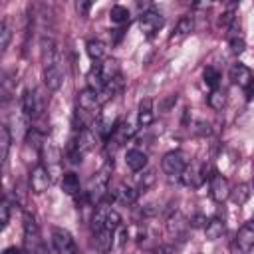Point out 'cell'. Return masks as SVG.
Listing matches in <instances>:
<instances>
[{"instance_id":"1","label":"cell","mask_w":254,"mask_h":254,"mask_svg":"<svg viewBox=\"0 0 254 254\" xmlns=\"http://www.w3.org/2000/svg\"><path fill=\"white\" fill-rule=\"evenodd\" d=\"M93 145H95V135H93L89 129H79V131L69 139L67 149H65L69 163H81V157H83L87 151H91Z\"/></svg>"},{"instance_id":"2","label":"cell","mask_w":254,"mask_h":254,"mask_svg":"<svg viewBox=\"0 0 254 254\" xmlns=\"http://www.w3.org/2000/svg\"><path fill=\"white\" fill-rule=\"evenodd\" d=\"M119 226H121V216H119V212L113 210L111 206L99 202L97 208H95V212H93V218H91V228H93V232H97V230H111V232H115Z\"/></svg>"},{"instance_id":"3","label":"cell","mask_w":254,"mask_h":254,"mask_svg":"<svg viewBox=\"0 0 254 254\" xmlns=\"http://www.w3.org/2000/svg\"><path fill=\"white\" fill-rule=\"evenodd\" d=\"M113 169V163H105V167L95 175L91 177L89 185H87V190H85V196H87V202H101V198L107 194V185H109V173Z\"/></svg>"},{"instance_id":"4","label":"cell","mask_w":254,"mask_h":254,"mask_svg":"<svg viewBox=\"0 0 254 254\" xmlns=\"http://www.w3.org/2000/svg\"><path fill=\"white\" fill-rule=\"evenodd\" d=\"M187 167H189V165H187V157H185V153H181V151H169V153L163 157V161H161V169H163L169 177H181Z\"/></svg>"},{"instance_id":"5","label":"cell","mask_w":254,"mask_h":254,"mask_svg":"<svg viewBox=\"0 0 254 254\" xmlns=\"http://www.w3.org/2000/svg\"><path fill=\"white\" fill-rule=\"evenodd\" d=\"M99 107H101V99L99 93L91 87H85L77 93V109L85 111V113H93L99 117Z\"/></svg>"},{"instance_id":"6","label":"cell","mask_w":254,"mask_h":254,"mask_svg":"<svg viewBox=\"0 0 254 254\" xmlns=\"http://www.w3.org/2000/svg\"><path fill=\"white\" fill-rule=\"evenodd\" d=\"M52 244L58 254H75V240L65 228H52Z\"/></svg>"},{"instance_id":"7","label":"cell","mask_w":254,"mask_h":254,"mask_svg":"<svg viewBox=\"0 0 254 254\" xmlns=\"http://www.w3.org/2000/svg\"><path fill=\"white\" fill-rule=\"evenodd\" d=\"M24 244H26V248L34 254L36 250H38V246L42 244V240H40V230H38V222H36V218L32 216V214H24Z\"/></svg>"},{"instance_id":"8","label":"cell","mask_w":254,"mask_h":254,"mask_svg":"<svg viewBox=\"0 0 254 254\" xmlns=\"http://www.w3.org/2000/svg\"><path fill=\"white\" fill-rule=\"evenodd\" d=\"M52 185V177H50V171L44 167V165H38L32 169L30 173V189L36 192V194H42L48 190V187Z\"/></svg>"},{"instance_id":"9","label":"cell","mask_w":254,"mask_h":254,"mask_svg":"<svg viewBox=\"0 0 254 254\" xmlns=\"http://www.w3.org/2000/svg\"><path fill=\"white\" fill-rule=\"evenodd\" d=\"M163 16L159 14V12H155V10H147V12H143L141 14V20H139V26H141V32L147 36V38H151V36H155L161 28H163Z\"/></svg>"},{"instance_id":"10","label":"cell","mask_w":254,"mask_h":254,"mask_svg":"<svg viewBox=\"0 0 254 254\" xmlns=\"http://www.w3.org/2000/svg\"><path fill=\"white\" fill-rule=\"evenodd\" d=\"M40 54H42V64H44V69H50V67H56L60 65V56H58V48H56V42L52 38H42L40 40Z\"/></svg>"},{"instance_id":"11","label":"cell","mask_w":254,"mask_h":254,"mask_svg":"<svg viewBox=\"0 0 254 254\" xmlns=\"http://www.w3.org/2000/svg\"><path fill=\"white\" fill-rule=\"evenodd\" d=\"M189 226H190V224H189V220H187L181 212L171 214V216H169V220H167V224H165L167 234H169L173 240H183V238L187 236Z\"/></svg>"},{"instance_id":"12","label":"cell","mask_w":254,"mask_h":254,"mask_svg":"<svg viewBox=\"0 0 254 254\" xmlns=\"http://www.w3.org/2000/svg\"><path fill=\"white\" fill-rule=\"evenodd\" d=\"M230 190H232V189H230L226 177H222V175H218V173H214V175L210 177V196H212V200L224 202L226 198H230Z\"/></svg>"},{"instance_id":"13","label":"cell","mask_w":254,"mask_h":254,"mask_svg":"<svg viewBox=\"0 0 254 254\" xmlns=\"http://www.w3.org/2000/svg\"><path fill=\"white\" fill-rule=\"evenodd\" d=\"M236 248L242 252V254H248L254 250V222H246L238 234H236Z\"/></svg>"},{"instance_id":"14","label":"cell","mask_w":254,"mask_h":254,"mask_svg":"<svg viewBox=\"0 0 254 254\" xmlns=\"http://www.w3.org/2000/svg\"><path fill=\"white\" fill-rule=\"evenodd\" d=\"M133 127L127 123V121H119L117 123V127H115V131H113V135L107 139V149L109 151H115L117 147H121L131 135H133Z\"/></svg>"},{"instance_id":"15","label":"cell","mask_w":254,"mask_h":254,"mask_svg":"<svg viewBox=\"0 0 254 254\" xmlns=\"http://www.w3.org/2000/svg\"><path fill=\"white\" fill-rule=\"evenodd\" d=\"M22 111L28 119H34L42 113V103L38 101V93L32 89H26L22 95Z\"/></svg>"},{"instance_id":"16","label":"cell","mask_w":254,"mask_h":254,"mask_svg":"<svg viewBox=\"0 0 254 254\" xmlns=\"http://www.w3.org/2000/svg\"><path fill=\"white\" fill-rule=\"evenodd\" d=\"M204 179H206V175H204V169L202 167H187L185 171H183V175H181V181H183V185H187V187H192V189H196V187H200L202 183H204Z\"/></svg>"},{"instance_id":"17","label":"cell","mask_w":254,"mask_h":254,"mask_svg":"<svg viewBox=\"0 0 254 254\" xmlns=\"http://www.w3.org/2000/svg\"><path fill=\"white\" fill-rule=\"evenodd\" d=\"M230 79H232L234 85H240V87L244 89V87H248V83L254 79V75H252V71H250L244 64H234V65L230 67Z\"/></svg>"},{"instance_id":"18","label":"cell","mask_w":254,"mask_h":254,"mask_svg":"<svg viewBox=\"0 0 254 254\" xmlns=\"http://www.w3.org/2000/svg\"><path fill=\"white\" fill-rule=\"evenodd\" d=\"M125 163L133 173H139L147 167V155L139 149H129L127 155H125Z\"/></svg>"},{"instance_id":"19","label":"cell","mask_w":254,"mask_h":254,"mask_svg":"<svg viewBox=\"0 0 254 254\" xmlns=\"http://www.w3.org/2000/svg\"><path fill=\"white\" fill-rule=\"evenodd\" d=\"M113 236H115V232H111V230H97V232H93V244H95V248L101 254L109 252L113 248Z\"/></svg>"},{"instance_id":"20","label":"cell","mask_w":254,"mask_h":254,"mask_svg":"<svg viewBox=\"0 0 254 254\" xmlns=\"http://www.w3.org/2000/svg\"><path fill=\"white\" fill-rule=\"evenodd\" d=\"M137 196H139V190L129 187V185H123V183L113 190V198L123 202V204H133L137 200Z\"/></svg>"},{"instance_id":"21","label":"cell","mask_w":254,"mask_h":254,"mask_svg":"<svg viewBox=\"0 0 254 254\" xmlns=\"http://www.w3.org/2000/svg\"><path fill=\"white\" fill-rule=\"evenodd\" d=\"M137 123L141 127H147L153 123V101L149 97L141 99L139 103V111H137Z\"/></svg>"},{"instance_id":"22","label":"cell","mask_w":254,"mask_h":254,"mask_svg":"<svg viewBox=\"0 0 254 254\" xmlns=\"http://www.w3.org/2000/svg\"><path fill=\"white\" fill-rule=\"evenodd\" d=\"M115 127H117V121H115L113 115H109V113L99 115V119H97V129H99V133H101L103 139H109V137L113 135Z\"/></svg>"},{"instance_id":"23","label":"cell","mask_w":254,"mask_h":254,"mask_svg":"<svg viewBox=\"0 0 254 254\" xmlns=\"http://www.w3.org/2000/svg\"><path fill=\"white\" fill-rule=\"evenodd\" d=\"M194 28V22H192V16H183L179 22H177V28H175V34L171 36V42L175 40H183L185 36H189Z\"/></svg>"},{"instance_id":"24","label":"cell","mask_w":254,"mask_h":254,"mask_svg":"<svg viewBox=\"0 0 254 254\" xmlns=\"http://www.w3.org/2000/svg\"><path fill=\"white\" fill-rule=\"evenodd\" d=\"M44 81H46L48 89H52V91L60 89V85H62V67L56 65V67L44 69Z\"/></svg>"},{"instance_id":"25","label":"cell","mask_w":254,"mask_h":254,"mask_svg":"<svg viewBox=\"0 0 254 254\" xmlns=\"http://www.w3.org/2000/svg\"><path fill=\"white\" fill-rule=\"evenodd\" d=\"M62 190L65 194L79 192V177L75 173H64V177H62Z\"/></svg>"},{"instance_id":"26","label":"cell","mask_w":254,"mask_h":254,"mask_svg":"<svg viewBox=\"0 0 254 254\" xmlns=\"http://www.w3.org/2000/svg\"><path fill=\"white\" fill-rule=\"evenodd\" d=\"M87 54H89L91 60L101 62L105 58V54H107V48H105V44L101 40H89L87 42Z\"/></svg>"},{"instance_id":"27","label":"cell","mask_w":254,"mask_h":254,"mask_svg":"<svg viewBox=\"0 0 254 254\" xmlns=\"http://www.w3.org/2000/svg\"><path fill=\"white\" fill-rule=\"evenodd\" d=\"M204 234H206L208 240H216V238H220V236L224 234V220H220V218H212V220H208V224H206V228H204Z\"/></svg>"},{"instance_id":"28","label":"cell","mask_w":254,"mask_h":254,"mask_svg":"<svg viewBox=\"0 0 254 254\" xmlns=\"http://www.w3.org/2000/svg\"><path fill=\"white\" fill-rule=\"evenodd\" d=\"M10 143H12L10 129H8V125H2L0 127V159H2V163H6V159H8Z\"/></svg>"},{"instance_id":"29","label":"cell","mask_w":254,"mask_h":254,"mask_svg":"<svg viewBox=\"0 0 254 254\" xmlns=\"http://www.w3.org/2000/svg\"><path fill=\"white\" fill-rule=\"evenodd\" d=\"M109 18H111V22H115V24H127V22H129V18H131V14H129V10H127L125 6L117 4V6H113V8H111Z\"/></svg>"},{"instance_id":"30","label":"cell","mask_w":254,"mask_h":254,"mask_svg":"<svg viewBox=\"0 0 254 254\" xmlns=\"http://www.w3.org/2000/svg\"><path fill=\"white\" fill-rule=\"evenodd\" d=\"M224 103H226V95H224V91H220V89H212L210 95H208V105H210L214 111H220V109L224 107Z\"/></svg>"},{"instance_id":"31","label":"cell","mask_w":254,"mask_h":254,"mask_svg":"<svg viewBox=\"0 0 254 254\" xmlns=\"http://www.w3.org/2000/svg\"><path fill=\"white\" fill-rule=\"evenodd\" d=\"M248 196H250V190H248L246 185H236V187L230 190V198H232L236 204H244V202L248 200Z\"/></svg>"},{"instance_id":"32","label":"cell","mask_w":254,"mask_h":254,"mask_svg":"<svg viewBox=\"0 0 254 254\" xmlns=\"http://www.w3.org/2000/svg\"><path fill=\"white\" fill-rule=\"evenodd\" d=\"M202 79L210 89H218V81H220V73L214 67H204L202 71Z\"/></svg>"},{"instance_id":"33","label":"cell","mask_w":254,"mask_h":254,"mask_svg":"<svg viewBox=\"0 0 254 254\" xmlns=\"http://www.w3.org/2000/svg\"><path fill=\"white\" fill-rule=\"evenodd\" d=\"M10 38H12V34H10L8 22L2 20V22H0V50H2V52H6V48H8V44H10Z\"/></svg>"},{"instance_id":"34","label":"cell","mask_w":254,"mask_h":254,"mask_svg":"<svg viewBox=\"0 0 254 254\" xmlns=\"http://www.w3.org/2000/svg\"><path fill=\"white\" fill-rule=\"evenodd\" d=\"M153 183H155V173H153V171H147L143 177H141V175H137V185H139V190L149 189Z\"/></svg>"},{"instance_id":"35","label":"cell","mask_w":254,"mask_h":254,"mask_svg":"<svg viewBox=\"0 0 254 254\" xmlns=\"http://www.w3.org/2000/svg\"><path fill=\"white\" fill-rule=\"evenodd\" d=\"M228 42H230V50H232V54H242V52H244V48H246V42H244V38H242V36L228 38Z\"/></svg>"},{"instance_id":"36","label":"cell","mask_w":254,"mask_h":254,"mask_svg":"<svg viewBox=\"0 0 254 254\" xmlns=\"http://www.w3.org/2000/svg\"><path fill=\"white\" fill-rule=\"evenodd\" d=\"M8 220H10V202H8V198H2V202H0V222H2L4 228L8 226Z\"/></svg>"},{"instance_id":"37","label":"cell","mask_w":254,"mask_h":254,"mask_svg":"<svg viewBox=\"0 0 254 254\" xmlns=\"http://www.w3.org/2000/svg\"><path fill=\"white\" fill-rule=\"evenodd\" d=\"M189 224H190L192 228H206L208 220H206V216H202V214H194V216L189 220Z\"/></svg>"},{"instance_id":"38","label":"cell","mask_w":254,"mask_h":254,"mask_svg":"<svg viewBox=\"0 0 254 254\" xmlns=\"http://www.w3.org/2000/svg\"><path fill=\"white\" fill-rule=\"evenodd\" d=\"M75 8H77V12H79V14H87V12H89V8H91V4H89V2H77V4H75Z\"/></svg>"},{"instance_id":"39","label":"cell","mask_w":254,"mask_h":254,"mask_svg":"<svg viewBox=\"0 0 254 254\" xmlns=\"http://www.w3.org/2000/svg\"><path fill=\"white\" fill-rule=\"evenodd\" d=\"M244 95H246V99H252L254 97V79L248 83V87H244Z\"/></svg>"},{"instance_id":"40","label":"cell","mask_w":254,"mask_h":254,"mask_svg":"<svg viewBox=\"0 0 254 254\" xmlns=\"http://www.w3.org/2000/svg\"><path fill=\"white\" fill-rule=\"evenodd\" d=\"M2 254H22V250L18 246H8V248H4Z\"/></svg>"},{"instance_id":"41","label":"cell","mask_w":254,"mask_h":254,"mask_svg":"<svg viewBox=\"0 0 254 254\" xmlns=\"http://www.w3.org/2000/svg\"><path fill=\"white\" fill-rule=\"evenodd\" d=\"M252 187H254V179H252Z\"/></svg>"}]
</instances>
